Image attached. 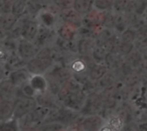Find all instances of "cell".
I'll list each match as a JSON object with an SVG mask.
<instances>
[{
  "instance_id": "obj_15",
  "label": "cell",
  "mask_w": 147,
  "mask_h": 131,
  "mask_svg": "<svg viewBox=\"0 0 147 131\" xmlns=\"http://www.w3.org/2000/svg\"><path fill=\"white\" fill-rule=\"evenodd\" d=\"M35 100L38 106L47 107L49 109L56 107V100L54 99V94L50 93L48 90H47L44 93L37 94L35 96Z\"/></svg>"
},
{
  "instance_id": "obj_9",
  "label": "cell",
  "mask_w": 147,
  "mask_h": 131,
  "mask_svg": "<svg viewBox=\"0 0 147 131\" xmlns=\"http://www.w3.org/2000/svg\"><path fill=\"white\" fill-rule=\"evenodd\" d=\"M31 76V74L29 71L26 69H18L16 70H14L10 73L9 79L10 82L16 87L20 88L23 84L27 83Z\"/></svg>"
},
{
  "instance_id": "obj_25",
  "label": "cell",
  "mask_w": 147,
  "mask_h": 131,
  "mask_svg": "<svg viewBox=\"0 0 147 131\" xmlns=\"http://www.w3.org/2000/svg\"><path fill=\"white\" fill-rule=\"evenodd\" d=\"M138 37L137 31L132 27L127 28L125 31H123L120 34V39L121 42H126V43H134Z\"/></svg>"
},
{
  "instance_id": "obj_6",
  "label": "cell",
  "mask_w": 147,
  "mask_h": 131,
  "mask_svg": "<svg viewBox=\"0 0 147 131\" xmlns=\"http://www.w3.org/2000/svg\"><path fill=\"white\" fill-rule=\"evenodd\" d=\"M61 18L64 22H67L76 26L77 27L80 28L83 26V19L84 15L78 12L73 8L61 9Z\"/></svg>"
},
{
  "instance_id": "obj_38",
  "label": "cell",
  "mask_w": 147,
  "mask_h": 131,
  "mask_svg": "<svg viewBox=\"0 0 147 131\" xmlns=\"http://www.w3.org/2000/svg\"><path fill=\"white\" fill-rule=\"evenodd\" d=\"M3 100H4V98H3V94H2V93H1V91H0V102H1Z\"/></svg>"
},
{
  "instance_id": "obj_3",
  "label": "cell",
  "mask_w": 147,
  "mask_h": 131,
  "mask_svg": "<svg viewBox=\"0 0 147 131\" xmlns=\"http://www.w3.org/2000/svg\"><path fill=\"white\" fill-rule=\"evenodd\" d=\"M52 64V59L34 57L27 63V70L31 75H43Z\"/></svg>"
},
{
  "instance_id": "obj_36",
  "label": "cell",
  "mask_w": 147,
  "mask_h": 131,
  "mask_svg": "<svg viewBox=\"0 0 147 131\" xmlns=\"http://www.w3.org/2000/svg\"><path fill=\"white\" fill-rule=\"evenodd\" d=\"M144 17H145V19L147 21V8H146V11H145V13H144Z\"/></svg>"
},
{
  "instance_id": "obj_13",
  "label": "cell",
  "mask_w": 147,
  "mask_h": 131,
  "mask_svg": "<svg viewBox=\"0 0 147 131\" xmlns=\"http://www.w3.org/2000/svg\"><path fill=\"white\" fill-rule=\"evenodd\" d=\"M129 27L127 15L126 12H115L113 29L119 34Z\"/></svg>"
},
{
  "instance_id": "obj_4",
  "label": "cell",
  "mask_w": 147,
  "mask_h": 131,
  "mask_svg": "<svg viewBox=\"0 0 147 131\" xmlns=\"http://www.w3.org/2000/svg\"><path fill=\"white\" fill-rule=\"evenodd\" d=\"M105 124V119L102 115L95 114L86 116L81 122L82 130L88 131L102 130Z\"/></svg>"
},
{
  "instance_id": "obj_19",
  "label": "cell",
  "mask_w": 147,
  "mask_h": 131,
  "mask_svg": "<svg viewBox=\"0 0 147 131\" xmlns=\"http://www.w3.org/2000/svg\"><path fill=\"white\" fill-rule=\"evenodd\" d=\"M147 8V0H131L126 12L137 15H144Z\"/></svg>"
},
{
  "instance_id": "obj_1",
  "label": "cell",
  "mask_w": 147,
  "mask_h": 131,
  "mask_svg": "<svg viewBox=\"0 0 147 131\" xmlns=\"http://www.w3.org/2000/svg\"><path fill=\"white\" fill-rule=\"evenodd\" d=\"M103 101L101 92H93L86 96L85 102L80 112L85 116L101 114L103 111Z\"/></svg>"
},
{
  "instance_id": "obj_17",
  "label": "cell",
  "mask_w": 147,
  "mask_h": 131,
  "mask_svg": "<svg viewBox=\"0 0 147 131\" xmlns=\"http://www.w3.org/2000/svg\"><path fill=\"white\" fill-rule=\"evenodd\" d=\"M118 82H120V81L117 77L116 73L114 70H109L108 72L98 82H96V83H97V88L99 89L101 88V91H102V89H105L107 88L113 86L114 84L117 83Z\"/></svg>"
},
{
  "instance_id": "obj_28",
  "label": "cell",
  "mask_w": 147,
  "mask_h": 131,
  "mask_svg": "<svg viewBox=\"0 0 147 131\" xmlns=\"http://www.w3.org/2000/svg\"><path fill=\"white\" fill-rule=\"evenodd\" d=\"M134 47L141 53L147 52V35L138 36L134 41Z\"/></svg>"
},
{
  "instance_id": "obj_7",
  "label": "cell",
  "mask_w": 147,
  "mask_h": 131,
  "mask_svg": "<svg viewBox=\"0 0 147 131\" xmlns=\"http://www.w3.org/2000/svg\"><path fill=\"white\" fill-rule=\"evenodd\" d=\"M77 45L78 52L81 56L89 57L96 46V39L91 36H83L77 41Z\"/></svg>"
},
{
  "instance_id": "obj_20",
  "label": "cell",
  "mask_w": 147,
  "mask_h": 131,
  "mask_svg": "<svg viewBox=\"0 0 147 131\" xmlns=\"http://www.w3.org/2000/svg\"><path fill=\"white\" fill-rule=\"evenodd\" d=\"M0 91L4 99L11 100L16 94V87L10 82V80H2L0 82Z\"/></svg>"
},
{
  "instance_id": "obj_32",
  "label": "cell",
  "mask_w": 147,
  "mask_h": 131,
  "mask_svg": "<svg viewBox=\"0 0 147 131\" xmlns=\"http://www.w3.org/2000/svg\"><path fill=\"white\" fill-rule=\"evenodd\" d=\"M20 90L22 91L23 96H27V97H32V98H35L36 96V93L34 90V88L31 87V85L28 83V82L25 84H23L22 87H20Z\"/></svg>"
},
{
  "instance_id": "obj_34",
  "label": "cell",
  "mask_w": 147,
  "mask_h": 131,
  "mask_svg": "<svg viewBox=\"0 0 147 131\" xmlns=\"http://www.w3.org/2000/svg\"><path fill=\"white\" fill-rule=\"evenodd\" d=\"M7 58H8V55H7L6 49L0 46V62H3L7 60Z\"/></svg>"
},
{
  "instance_id": "obj_10",
  "label": "cell",
  "mask_w": 147,
  "mask_h": 131,
  "mask_svg": "<svg viewBox=\"0 0 147 131\" xmlns=\"http://www.w3.org/2000/svg\"><path fill=\"white\" fill-rule=\"evenodd\" d=\"M109 69L105 63H99L92 62L88 68V76L90 80L94 82H98L107 72Z\"/></svg>"
},
{
  "instance_id": "obj_30",
  "label": "cell",
  "mask_w": 147,
  "mask_h": 131,
  "mask_svg": "<svg viewBox=\"0 0 147 131\" xmlns=\"http://www.w3.org/2000/svg\"><path fill=\"white\" fill-rule=\"evenodd\" d=\"M40 20L42 21V24L45 25L47 27H51L53 24L55 18H54V15L53 14H52L49 11L48 12L46 11V12L41 13V15H40Z\"/></svg>"
},
{
  "instance_id": "obj_35",
  "label": "cell",
  "mask_w": 147,
  "mask_h": 131,
  "mask_svg": "<svg viewBox=\"0 0 147 131\" xmlns=\"http://www.w3.org/2000/svg\"><path fill=\"white\" fill-rule=\"evenodd\" d=\"M144 100H145V101H146V103L147 105V88L146 90V92H145V94H144Z\"/></svg>"
},
{
  "instance_id": "obj_39",
  "label": "cell",
  "mask_w": 147,
  "mask_h": 131,
  "mask_svg": "<svg viewBox=\"0 0 147 131\" xmlns=\"http://www.w3.org/2000/svg\"><path fill=\"white\" fill-rule=\"evenodd\" d=\"M3 3H4V2H5V1H7V0H3Z\"/></svg>"
},
{
  "instance_id": "obj_14",
  "label": "cell",
  "mask_w": 147,
  "mask_h": 131,
  "mask_svg": "<svg viewBox=\"0 0 147 131\" xmlns=\"http://www.w3.org/2000/svg\"><path fill=\"white\" fill-rule=\"evenodd\" d=\"M125 62V57L115 52H109L105 58V64L109 70H116Z\"/></svg>"
},
{
  "instance_id": "obj_12",
  "label": "cell",
  "mask_w": 147,
  "mask_h": 131,
  "mask_svg": "<svg viewBox=\"0 0 147 131\" xmlns=\"http://www.w3.org/2000/svg\"><path fill=\"white\" fill-rule=\"evenodd\" d=\"M28 83L35 91L36 95L47 90V81L43 75H31Z\"/></svg>"
},
{
  "instance_id": "obj_22",
  "label": "cell",
  "mask_w": 147,
  "mask_h": 131,
  "mask_svg": "<svg viewBox=\"0 0 147 131\" xmlns=\"http://www.w3.org/2000/svg\"><path fill=\"white\" fill-rule=\"evenodd\" d=\"M108 53H109L108 50L103 45H96V46L93 49V51L90 55V57L96 63H105V58H106Z\"/></svg>"
},
{
  "instance_id": "obj_11",
  "label": "cell",
  "mask_w": 147,
  "mask_h": 131,
  "mask_svg": "<svg viewBox=\"0 0 147 131\" xmlns=\"http://www.w3.org/2000/svg\"><path fill=\"white\" fill-rule=\"evenodd\" d=\"M14 118V101L4 99L0 102V120L8 121Z\"/></svg>"
},
{
  "instance_id": "obj_5",
  "label": "cell",
  "mask_w": 147,
  "mask_h": 131,
  "mask_svg": "<svg viewBox=\"0 0 147 131\" xmlns=\"http://www.w3.org/2000/svg\"><path fill=\"white\" fill-rule=\"evenodd\" d=\"M17 51L21 58L24 60H28V61L33 58L37 53L35 45L33 43V41L25 39L23 38H22V39H20L18 43Z\"/></svg>"
},
{
  "instance_id": "obj_16",
  "label": "cell",
  "mask_w": 147,
  "mask_h": 131,
  "mask_svg": "<svg viewBox=\"0 0 147 131\" xmlns=\"http://www.w3.org/2000/svg\"><path fill=\"white\" fill-rule=\"evenodd\" d=\"M18 16L14 15L11 11L3 12L0 15V28L5 31H10L11 28L17 23Z\"/></svg>"
},
{
  "instance_id": "obj_27",
  "label": "cell",
  "mask_w": 147,
  "mask_h": 131,
  "mask_svg": "<svg viewBox=\"0 0 147 131\" xmlns=\"http://www.w3.org/2000/svg\"><path fill=\"white\" fill-rule=\"evenodd\" d=\"M114 0H94L93 8L99 10H110L113 8Z\"/></svg>"
},
{
  "instance_id": "obj_33",
  "label": "cell",
  "mask_w": 147,
  "mask_h": 131,
  "mask_svg": "<svg viewBox=\"0 0 147 131\" xmlns=\"http://www.w3.org/2000/svg\"><path fill=\"white\" fill-rule=\"evenodd\" d=\"M54 4L58 6L60 9L73 8L74 0H53Z\"/></svg>"
},
{
  "instance_id": "obj_37",
  "label": "cell",
  "mask_w": 147,
  "mask_h": 131,
  "mask_svg": "<svg viewBox=\"0 0 147 131\" xmlns=\"http://www.w3.org/2000/svg\"><path fill=\"white\" fill-rule=\"evenodd\" d=\"M3 7V0H0V9Z\"/></svg>"
},
{
  "instance_id": "obj_23",
  "label": "cell",
  "mask_w": 147,
  "mask_h": 131,
  "mask_svg": "<svg viewBox=\"0 0 147 131\" xmlns=\"http://www.w3.org/2000/svg\"><path fill=\"white\" fill-rule=\"evenodd\" d=\"M94 0H74L73 9L83 15L93 9Z\"/></svg>"
},
{
  "instance_id": "obj_26",
  "label": "cell",
  "mask_w": 147,
  "mask_h": 131,
  "mask_svg": "<svg viewBox=\"0 0 147 131\" xmlns=\"http://www.w3.org/2000/svg\"><path fill=\"white\" fill-rule=\"evenodd\" d=\"M26 8H27L26 0H14L10 8V11L16 16L20 17L25 12Z\"/></svg>"
},
{
  "instance_id": "obj_18",
  "label": "cell",
  "mask_w": 147,
  "mask_h": 131,
  "mask_svg": "<svg viewBox=\"0 0 147 131\" xmlns=\"http://www.w3.org/2000/svg\"><path fill=\"white\" fill-rule=\"evenodd\" d=\"M78 29H79L78 27H77L72 24L64 22V24L59 28V34L61 38H64L65 39H69V40L75 39Z\"/></svg>"
},
{
  "instance_id": "obj_31",
  "label": "cell",
  "mask_w": 147,
  "mask_h": 131,
  "mask_svg": "<svg viewBox=\"0 0 147 131\" xmlns=\"http://www.w3.org/2000/svg\"><path fill=\"white\" fill-rule=\"evenodd\" d=\"M63 124L60 122H51L48 124L45 125H40L39 129L40 130H63Z\"/></svg>"
},
{
  "instance_id": "obj_29",
  "label": "cell",
  "mask_w": 147,
  "mask_h": 131,
  "mask_svg": "<svg viewBox=\"0 0 147 131\" xmlns=\"http://www.w3.org/2000/svg\"><path fill=\"white\" fill-rule=\"evenodd\" d=\"M131 0H114L112 9L115 12H126Z\"/></svg>"
},
{
  "instance_id": "obj_21",
  "label": "cell",
  "mask_w": 147,
  "mask_h": 131,
  "mask_svg": "<svg viewBox=\"0 0 147 131\" xmlns=\"http://www.w3.org/2000/svg\"><path fill=\"white\" fill-rule=\"evenodd\" d=\"M125 61L130 66L138 70L142 62V53L134 47L127 56H125Z\"/></svg>"
},
{
  "instance_id": "obj_2",
  "label": "cell",
  "mask_w": 147,
  "mask_h": 131,
  "mask_svg": "<svg viewBox=\"0 0 147 131\" xmlns=\"http://www.w3.org/2000/svg\"><path fill=\"white\" fill-rule=\"evenodd\" d=\"M37 106L35 98L22 96L14 100V118L19 119L28 114Z\"/></svg>"
},
{
  "instance_id": "obj_8",
  "label": "cell",
  "mask_w": 147,
  "mask_h": 131,
  "mask_svg": "<svg viewBox=\"0 0 147 131\" xmlns=\"http://www.w3.org/2000/svg\"><path fill=\"white\" fill-rule=\"evenodd\" d=\"M39 31V24L36 21L28 20L23 23L21 37L25 39L34 41Z\"/></svg>"
},
{
  "instance_id": "obj_24",
  "label": "cell",
  "mask_w": 147,
  "mask_h": 131,
  "mask_svg": "<svg viewBox=\"0 0 147 131\" xmlns=\"http://www.w3.org/2000/svg\"><path fill=\"white\" fill-rule=\"evenodd\" d=\"M127 15L129 27H132L135 30H138L140 27H142L147 22L143 15H137V14H131V13H127Z\"/></svg>"
}]
</instances>
